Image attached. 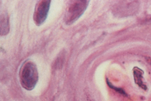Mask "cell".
Masks as SVG:
<instances>
[{"mask_svg":"<svg viewBox=\"0 0 151 101\" xmlns=\"http://www.w3.org/2000/svg\"><path fill=\"white\" fill-rule=\"evenodd\" d=\"M5 28H7V31H9V23H8V19L2 16V20H1V35H6L7 31Z\"/></svg>","mask_w":151,"mask_h":101,"instance_id":"cell-5","label":"cell"},{"mask_svg":"<svg viewBox=\"0 0 151 101\" xmlns=\"http://www.w3.org/2000/svg\"><path fill=\"white\" fill-rule=\"evenodd\" d=\"M89 2L87 1H72L69 4L68 10L66 12L65 23L71 24L75 22L80 16H81L83 12L86 11Z\"/></svg>","mask_w":151,"mask_h":101,"instance_id":"cell-2","label":"cell"},{"mask_svg":"<svg viewBox=\"0 0 151 101\" xmlns=\"http://www.w3.org/2000/svg\"><path fill=\"white\" fill-rule=\"evenodd\" d=\"M19 75L21 86L27 91L33 90L38 81V72L36 64L31 61L25 62L20 67Z\"/></svg>","mask_w":151,"mask_h":101,"instance_id":"cell-1","label":"cell"},{"mask_svg":"<svg viewBox=\"0 0 151 101\" xmlns=\"http://www.w3.org/2000/svg\"><path fill=\"white\" fill-rule=\"evenodd\" d=\"M143 75H144V72L142 70L139 69L138 67L133 68V76H134L136 84L145 91V90H147V87H146V84L145 83L144 80H143Z\"/></svg>","mask_w":151,"mask_h":101,"instance_id":"cell-4","label":"cell"},{"mask_svg":"<svg viewBox=\"0 0 151 101\" xmlns=\"http://www.w3.org/2000/svg\"><path fill=\"white\" fill-rule=\"evenodd\" d=\"M50 1L47 0H42L37 3L33 14V20L37 26L42 25L46 20L50 10Z\"/></svg>","mask_w":151,"mask_h":101,"instance_id":"cell-3","label":"cell"}]
</instances>
